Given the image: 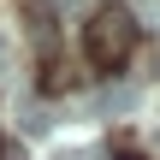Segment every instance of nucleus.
I'll return each mask as SVG.
<instances>
[{
	"instance_id": "nucleus-7",
	"label": "nucleus",
	"mask_w": 160,
	"mask_h": 160,
	"mask_svg": "<svg viewBox=\"0 0 160 160\" xmlns=\"http://www.w3.org/2000/svg\"><path fill=\"white\" fill-rule=\"evenodd\" d=\"M0 59H6V42H0Z\"/></svg>"
},
{
	"instance_id": "nucleus-2",
	"label": "nucleus",
	"mask_w": 160,
	"mask_h": 160,
	"mask_svg": "<svg viewBox=\"0 0 160 160\" xmlns=\"http://www.w3.org/2000/svg\"><path fill=\"white\" fill-rule=\"evenodd\" d=\"M125 107H137L131 89H107V95H101V113H125Z\"/></svg>"
},
{
	"instance_id": "nucleus-3",
	"label": "nucleus",
	"mask_w": 160,
	"mask_h": 160,
	"mask_svg": "<svg viewBox=\"0 0 160 160\" xmlns=\"http://www.w3.org/2000/svg\"><path fill=\"white\" fill-rule=\"evenodd\" d=\"M42 83H48V89H71V65H59V59H53V65L42 71Z\"/></svg>"
},
{
	"instance_id": "nucleus-4",
	"label": "nucleus",
	"mask_w": 160,
	"mask_h": 160,
	"mask_svg": "<svg viewBox=\"0 0 160 160\" xmlns=\"http://www.w3.org/2000/svg\"><path fill=\"white\" fill-rule=\"evenodd\" d=\"M113 160H148V154H142L131 137H119V142H113Z\"/></svg>"
},
{
	"instance_id": "nucleus-1",
	"label": "nucleus",
	"mask_w": 160,
	"mask_h": 160,
	"mask_svg": "<svg viewBox=\"0 0 160 160\" xmlns=\"http://www.w3.org/2000/svg\"><path fill=\"white\" fill-rule=\"evenodd\" d=\"M131 48H137V18H131L125 6H101V12L83 24V53H89V65H101V71H119V65L131 59Z\"/></svg>"
},
{
	"instance_id": "nucleus-8",
	"label": "nucleus",
	"mask_w": 160,
	"mask_h": 160,
	"mask_svg": "<svg viewBox=\"0 0 160 160\" xmlns=\"http://www.w3.org/2000/svg\"><path fill=\"white\" fill-rule=\"evenodd\" d=\"M154 71H160V53H154Z\"/></svg>"
},
{
	"instance_id": "nucleus-5",
	"label": "nucleus",
	"mask_w": 160,
	"mask_h": 160,
	"mask_svg": "<svg viewBox=\"0 0 160 160\" xmlns=\"http://www.w3.org/2000/svg\"><path fill=\"white\" fill-rule=\"evenodd\" d=\"M48 125H53V119H48L42 107H24V131H48Z\"/></svg>"
},
{
	"instance_id": "nucleus-6",
	"label": "nucleus",
	"mask_w": 160,
	"mask_h": 160,
	"mask_svg": "<svg viewBox=\"0 0 160 160\" xmlns=\"http://www.w3.org/2000/svg\"><path fill=\"white\" fill-rule=\"evenodd\" d=\"M0 160H24V148H18V142H6V137H0Z\"/></svg>"
},
{
	"instance_id": "nucleus-9",
	"label": "nucleus",
	"mask_w": 160,
	"mask_h": 160,
	"mask_svg": "<svg viewBox=\"0 0 160 160\" xmlns=\"http://www.w3.org/2000/svg\"><path fill=\"white\" fill-rule=\"evenodd\" d=\"M154 142H160V137H154Z\"/></svg>"
}]
</instances>
